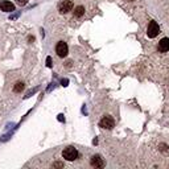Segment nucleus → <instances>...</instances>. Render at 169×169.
<instances>
[{"label":"nucleus","mask_w":169,"mask_h":169,"mask_svg":"<svg viewBox=\"0 0 169 169\" xmlns=\"http://www.w3.org/2000/svg\"><path fill=\"white\" fill-rule=\"evenodd\" d=\"M90 164H91V167H94V168H103L104 167V160L102 158V156L95 155V156L91 157Z\"/></svg>","instance_id":"6"},{"label":"nucleus","mask_w":169,"mask_h":169,"mask_svg":"<svg viewBox=\"0 0 169 169\" xmlns=\"http://www.w3.org/2000/svg\"><path fill=\"white\" fill-rule=\"evenodd\" d=\"M61 83H62V86H66V83H68V79H62Z\"/></svg>","instance_id":"14"},{"label":"nucleus","mask_w":169,"mask_h":169,"mask_svg":"<svg viewBox=\"0 0 169 169\" xmlns=\"http://www.w3.org/2000/svg\"><path fill=\"white\" fill-rule=\"evenodd\" d=\"M128 2H132V0H128Z\"/></svg>","instance_id":"15"},{"label":"nucleus","mask_w":169,"mask_h":169,"mask_svg":"<svg viewBox=\"0 0 169 169\" xmlns=\"http://www.w3.org/2000/svg\"><path fill=\"white\" fill-rule=\"evenodd\" d=\"M56 53L59 57H66V54H68V45H66V42L59 41L57 46H56Z\"/></svg>","instance_id":"5"},{"label":"nucleus","mask_w":169,"mask_h":169,"mask_svg":"<svg viewBox=\"0 0 169 169\" xmlns=\"http://www.w3.org/2000/svg\"><path fill=\"white\" fill-rule=\"evenodd\" d=\"M23 90H24V83L23 82H17V83L13 86V91L15 92H21Z\"/></svg>","instance_id":"10"},{"label":"nucleus","mask_w":169,"mask_h":169,"mask_svg":"<svg viewBox=\"0 0 169 169\" xmlns=\"http://www.w3.org/2000/svg\"><path fill=\"white\" fill-rule=\"evenodd\" d=\"M114 124H115V120L111 116H104L101 122H99V127L106 128V130H111V128L114 127Z\"/></svg>","instance_id":"4"},{"label":"nucleus","mask_w":169,"mask_h":169,"mask_svg":"<svg viewBox=\"0 0 169 169\" xmlns=\"http://www.w3.org/2000/svg\"><path fill=\"white\" fill-rule=\"evenodd\" d=\"M0 8H2V11H4V12H13L15 11V5H13L11 2H7V0H3V2L0 3Z\"/></svg>","instance_id":"7"},{"label":"nucleus","mask_w":169,"mask_h":169,"mask_svg":"<svg viewBox=\"0 0 169 169\" xmlns=\"http://www.w3.org/2000/svg\"><path fill=\"white\" fill-rule=\"evenodd\" d=\"M160 33V26L156 21H151L149 25H148V29H147V35L149 38H155L156 36Z\"/></svg>","instance_id":"2"},{"label":"nucleus","mask_w":169,"mask_h":169,"mask_svg":"<svg viewBox=\"0 0 169 169\" xmlns=\"http://www.w3.org/2000/svg\"><path fill=\"white\" fill-rule=\"evenodd\" d=\"M58 120H59V122H64V120H65L64 115H58Z\"/></svg>","instance_id":"13"},{"label":"nucleus","mask_w":169,"mask_h":169,"mask_svg":"<svg viewBox=\"0 0 169 169\" xmlns=\"http://www.w3.org/2000/svg\"><path fill=\"white\" fill-rule=\"evenodd\" d=\"M158 50L163 52V53L169 50V38L165 37V38H163L160 42H158Z\"/></svg>","instance_id":"8"},{"label":"nucleus","mask_w":169,"mask_h":169,"mask_svg":"<svg viewBox=\"0 0 169 169\" xmlns=\"http://www.w3.org/2000/svg\"><path fill=\"white\" fill-rule=\"evenodd\" d=\"M46 66H48V68H52V58L50 57L46 58Z\"/></svg>","instance_id":"12"},{"label":"nucleus","mask_w":169,"mask_h":169,"mask_svg":"<svg viewBox=\"0 0 169 169\" xmlns=\"http://www.w3.org/2000/svg\"><path fill=\"white\" fill-rule=\"evenodd\" d=\"M62 157L68 161H74L78 157V151L74 147H66L62 152Z\"/></svg>","instance_id":"1"},{"label":"nucleus","mask_w":169,"mask_h":169,"mask_svg":"<svg viewBox=\"0 0 169 169\" xmlns=\"http://www.w3.org/2000/svg\"><path fill=\"white\" fill-rule=\"evenodd\" d=\"M16 3H17L19 5H25L26 3H28V0H16Z\"/></svg>","instance_id":"11"},{"label":"nucleus","mask_w":169,"mask_h":169,"mask_svg":"<svg viewBox=\"0 0 169 169\" xmlns=\"http://www.w3.org/2000/svg\"><path fill=\"white\" fill-rule=\"evenodd\" d=\"M73 7H74V3L73 0H64V2L59 3L58 5V11L61 13H68L69 11H71Z\"/></svg>","instance_id":"3"},{"label":"nucleus","mask_w":169,"mask_h":169,"mask_svg":"<svg viewBox=\"0 0 169 169\" xmlns=\"http://www.w3.org/2000/svg\"><path fill=\"white\" fill-rule=\"evenodd\" d=\"M73 12H74V16H75V17H82V16L85 15V7H83V5H77V7L74 8V11H73Z\"/></svg>","instance_id":"9"}]
</instances>
